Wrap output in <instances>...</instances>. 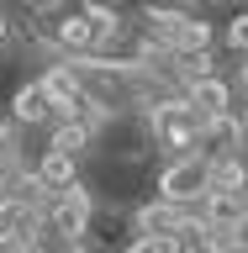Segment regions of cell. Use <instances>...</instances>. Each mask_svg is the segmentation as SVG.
Returning a JSON list of instances; mask_svg holds the SVG:
<instances>
[{
  "label": "cell",
  "mask_w": 248,
  "mask_h": 253,
  "mask_svg": "<svg viewBox=\"0 0 248 253\" xmlns=\"http://www.w3.org/2000/svg\"><path fill=\"white\" fill-rule=\"evenodd\" d=\"M32 185L43 190V201L74 190L79 185V158H63V153H53V148H43V153L32 158Z\"/></svg>",
  "instance_id": "277c9868"
},
{
  "label": "cell",
  "mask_w": 248,
  "mask_h": 253,
  "mask_svg": "<svg viewBox=\"0 0 248 253\" xmlns=\"http://www.w3.org/2000/svg\"><path fill=\"white\" fill-rule=\"evenodd\" d=\"M153 243V253H185V237H174V232H164V237H148Z\"/></svg>",
  "instance_id": "9c48e42d"
},
{
  "label": "cell",
  "mask_w": 248,
  "mask_h": 253,
  "mask_svg": "<svg viewBox=\"0 0 248 253\" xmlns=\"http://www.w3.org/2000/svg\"><path fill=\"white\" fill-rule=\"evenodd\" d=\"M5 122L21 132V126H53V106H48V95H43V84H37V74L32 79H16V90H11V100H5Z\"/></svg>",
  "instance_id": "3957f363"
},
{
  "label": "cell",
  "mask_w": 248,
  "mask_h": 253,
  "mask_svg": "<svg viewBox=\"0 0 248 253\" xmlns=\"http://www.w3.org/2000/svg\"><path fill=\"white\" fill-rule=\"evenodd\" d=\"M95 126L85 122V116H58V122L48 126V148H53V153H63V158H85L95 148Z\"/></svg>",
  "instance_id": "52a82bcc"
},
{
  "label": "cell",
  "mask_w": 248,
  "mask_h": 253,
  "mask_svg": "<svg viewBox=\"0 0 248 253\" xmlns=\"http://www.w3.org/2000/svg\"><path fill=\"white\" fill-rule=\"evenodd\" d=\"M153 195L169 201V206H196L206 195V153L158 164V169H153Z\"/></svg>",
  "instance_id": "6da1fadb"
},
{
  "label": "cell",
  "mask_w": 248,
  "mask_h": 253,
  "mask_svg": "<svg viewBox=\"0 0 248 253\" xmlns=\"http://www.w3.org/2000/svg\"><path fill=\"white\" fill-rule=\"evenodd\" d=\"M48 37L58 42L63 58H85V53H95V47H100V37H95V27L85 21V11H63V16H53V21H48Z\"/></svg>",
  "instance_id": "5b68a950"
},
{
  "label": "cell",
  "mask_w": 248,
  "mask_h": 253,
  "mask_svg": "<svg viewBox=\"0 0 248 253\" xmlns=\"http://www.w3.org/2000/svg\"><path fill=\"white\" fill-rule=\"evenodd\" d=\"M222 42H227V53H233V58H248V11H233V16H227Z\"/></svg>",
  "instance_id": "ba28073f"
},
{
  "label": "cell",
  "mask_w": 248,
  "mask_h": 253,
  "mask_svg": "<svg viewBox=\"0 0 248 253\" xmlns=\"http://www.w3.org/2000/svg\"><path fill=\"white\" fill-rule=\"evenodd\" d=\"M11 42V16H5V0H0V47Z\"/></svg>",
  "instance_id": "7c38bea8"
},
{
  "label": "cell",
  "mask_w": 248,
  "mask_h": 253,
  "mask_svg": "<svg viewBox=\"0 0 248 253\" xmlns=\"http://www.w3.org/2000/svg\"><path fill=\"white\" fill-rule=\"evenodd\" d=\"M243 185H248V153H238V148L206 153V190H217V195H243Z\"/></svg>",
  "instance_id": "8992f818"
},
{
  "label": "cell",
  "mask_w": 248,
  "mask_h": 253,
  "mask_svg": "<svg viewBox=\"0 0 248 253\" xmlns=\"http://www.w3.org/2000/svg\"><path fill=\"white\" fill-rule=\"evenodd\" d=\"M58 253H95V243H90V237H79V243H63Z\"/></svg>",
  "instance_id": "8fae6325"
},
{
  "label": "cell",
  "mask_w": 248,
  "mask_h": 253,
  "mask_svg": "<svg viewBox=\"0 0 248 253\" xmlns=\"http://www.w3.org/2000/svg\"><path fill=\"white\" fill-rule=\"evenodd\" d=\"M238 216L248 221V185H243V195H238Z\"/></svg>",
  "instance_id": "4fadbf2b"
},
{
  "label": "cell",
  "mask_w": 248,
  "mask_h": 253,
  "mask_svg": "<svg viewBox=\"0 0 248 253\" xmlns=\"http://www.w3.org/2000/svg\"><path fill=\"white\" fill-rule=\"evenodd\" d=\"M180 100L211 126V122H222V116H233V79L227 74H206V79H196V84H185Z\"/></svg>",
  "instance_id": "7a4b0ae2"
},
{
  "label": "cell",
  "mask_w": 248,
  "mask_h": 253,
  "mask_svg": "<svg viewBox=\"0 0 248 253\" xmlns=\"http://www.w3.org/2000/svg\"><path fill=\"white\" fill-rule=\"evenodd\" d=\"M122 253H153V243H148V237H127Z\"/></svg>",
  "instance_id": "30bf717a"
}]
</instances>
